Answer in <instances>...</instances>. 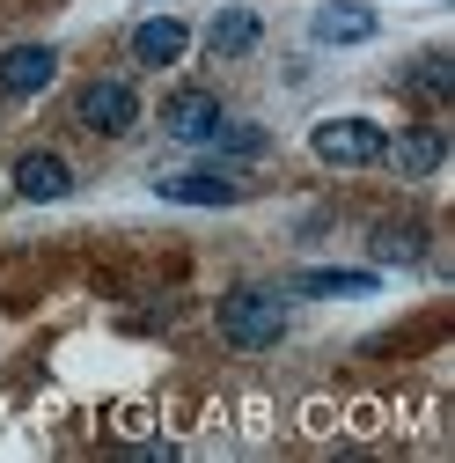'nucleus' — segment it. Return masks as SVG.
Masks as SVG:
<instances>
[{
    "label": "nucleus",
    "mask_w": 455,
    "mask_h": 463,
    "mask_svg": "<svg viewBox=\"0 0 455 463\" xmlns=\"http://www.w3.org/2000/svg\"><path fill=\"white\" fill-rule=\"evenodd\" d=\"M309 147H316L323 162H338V169H360V162H382L389 133H382L375 118H323V126L309 133Z\"/></svg>",
    "instance_id": "obj_2"
},
{
    "label": "nucleus",
    "mask_w": 455,
    "mask_h": 463,
    "mask_svg": "<svg viewBox=\"0 0 455 463\" xmlns=\"http://www.w3.org/2000/svg\"><path fill=\"white\" fill-rule=\"evenodd\" d=\"M396 169H404V177H433V169L448 162V133L441 126H412L404 140H396V147H382Z\"/></svg>",
    "instance_id": "obj_7"
},
{
    "label": "nucleus",
    "mask_w": 455,
    "mask_h": 463,
    "mask_svg": "<svg viewBox=\"0 0 455 463\" xmlns=\"http://www.w3.org/2000/svg\"><path fill=\"white\" fill-rule=\"evenodd\" d=\"M367 272H302V295H360Z\"/></svg>",
    "instance_id": "obj_14"
},
{
    "label": "nucleus",
    "mask_w": 455,
    "mask_h": 463,
    "mask_svg": "<svg viewBox=\"0 0 455 463\" xmlns=\"http://www.w3.org/2000/svg\"><path fill=\"white\" fill-rule=\"evenodd\" d=\"M51 74H60V52L51 44H15L0 60V89L8 96H37V89H51Z\"/></svg>",
    "instance_id": "obj_5"
},
{
    "label": "nucleus",
    "mask_w": 455,
    "mask_h": 463,
    "mask_svg": "<svg viewBox=\"0 0 455 463\" xmlns=\"http://www.w3.org/2000/svg\"><path fill=\"white\" fill-rule=\"evenodd\" d=\"M220 338L243 345V354H265V345L287 338V302L265 295V287H236V295H220Z\"/></svg>",
    "instance_id": "obj_1"
},
{
    "label": "nucleus",
    "mask_w": 455,
    "mask_h": 463,
    "mask_svg": "<svg viewBox=\"0 0 455 463\" xmlns=\"http://www.w3.org/2000/svg\"><path fill=\"white\" fill-rule=\"evenodd\" d=\"M375 265H419L426 258V228L419 221H389V228H375Z\"/></svg>",
    "instance_id": "obj_11"
},
{
    "label": "nucleus",
    "mask_w": 455,
    "mask_h": 463,
    "mask_svg": "<svg viewBox=\"0 0 455 463\" xmlns=\"http://www.w3.org/2000/svg\"><path fill=\"white\" fill-rule=\"evenodd\" d=\"M382 23H375V8H353V0H346V8H323L316 15V44H367Z\"/></svg>",
    "instance_id": "obj_10"
},
{
    "label": "nucleus",
    "mask_w": 455,
    "mask_h": 463,
    "mask_svg": "<svg viewBox=\"0 0 455 463\" xmlns=\"http://www.w3.org/2000/svg\"><path fill=\"white\" fill-rule=\"evenodd\" d=\"M257 44V15L250 8H228L213 30H206V52H213V60H236V52H250Z\"/></svg>",
    "instance_id": "obj_12"
},
{
    "label": "nucleus",
    "mask_w": 455,
    "mask_h": 463,
    "mask_svg": "<svg viewBox=\"0 0 455 463\" xmlns=\"http://www.w3.org/2000/svg\"><path fill=\"white\" fill-rule=\"evenodd\" d=\"M74 118H81L88 133H103V140H118V133L140 126V96H133L125 81H88V89L74 96Z\"/></svg>",
    "instance_id": "obj_3"
},
{
    "label": "nucleus",
    "mask_w": 455,
    "mask_h": 463,
    "mask_svg": "<svg viewBox=\"0 0 455 463\" xmlns=\"http://www.w3.org/2000/svg\"><path fill=\"white\" fill-rule=\"evenodd\" d=\"M15 192H23V199H67V192H74V169H67L60 155L37 147V155L15 162Z\"/></svg>",
    "instance_id": "obj_8"
},
{
    "label": "nucleus",
    "mask_w": 455,
    "mask_h": 463,
    "mask_svg": "<svg viewBox=\"0 0 455 463\" xmlns=\"http://www.w3.org/2000/svg\"><path fill=\"white\" fill-rule=\"evenodd\" d=\"M213 140H220L228 155H265V133H257V126H213Z\"/></svg>",
    "instance_id": "obj_15"
},
{
    "label": "nucleus",
    "mask_w": 455,
    "mask_h": 463,
    "mask_svg": "<svg viewBox=\"0 0 455 463\" xmlns=\"http://www.w3.org/2000/svg\"><path fill=\"white\" fill-rule=\"evenodd\" d=\"M162 199H177V206H228V199H243V184L213 177V169H191V177H162Z\"/></svg>",
    "instance_id": "obj_9"
},
{
    "label": "nucleus",
    "mask_w": 455,
    "mask_h": 463,
    "mask_svg": "<svg viewBox=\"0 0 455 463\" xmlns=\"http://www.w3.org/2000/svg\"><path fill=\"white\" fill-rule=\"evenodd\" d=\"M404 89H412V96H426V103H448V96H455V67L441 60V52H426V60L404 74Z\"/></svg>",
    "instance_id": "obj_13"
},
{
    "label": "nucleus",
    "mask_w": 455,
    "mask_h": 463,
    "mask_svg": "<svg viewBox=\"0 0 455 463\" xmlns=\"http://www.w3.org/2000/svg\"><path fill=\"white\" fill-rule=\"evenodd\" d=\"M162 126L177 133V140H213V126H220V96L213 89H177L162 103Z\"/></svg>",
    "instance_id": "obj_4"
},
{
    "label": "nucleus",
    "mask_w": 455,
    "mask_h": 463,
    "mask_svg": "<svg viewBox=\"0 0 455 463\" xmlns=\"http://www.w3.org/2000/svg\"><path fill=\"white\" fill-rule=\"evenodd\" d=\"M184 44H191V30H184L177 15H147V23L133 30V60H140V67H177Z\"/></svg>",
    "instance_id": "obj_6"
}]
</instances>
